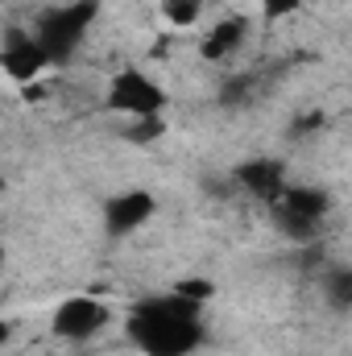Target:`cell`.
Wrapping results in <instances>:
<instances>
[{"label": "cell", "mask_w": 352, "mask_h": 356, "mask_svg": "<svg viewBox=\"0 0 352 356\" xmlns=\"http://www.w3.org/2000/svg\"><path fill=\"white\" fill-rule=\"evenodd\" d=\"M50 71V58L46 50L38 46L33 29H8L0 38V75L13 79V83H38L42 75Z\"/></svg>", "instance_id": "obj_7"}, {"label": "cell", "mask_w": 352, "mask_h": 356, "mask_svg": "<svg viewBox=\"0 0 352 356\" xmlns=\"http://www.w3.org/2000/svg\"><path fill=\"white\" fill-rule=\"evenodd\" d=\"M4 269H8V249L0 245V277H4Z\"/></svg>", "instance_id": "obj_14"}, {"label": "cell", "mask_w": 352, "mask_h": 356, "mask_svg": "<svg viewBox=\"0 0 352 356\" xmlns=\"http://www.w3.org/2000/svg\"><path fill=\"white\" fill-rule=\"evenodd\" d=\"M203 302H191L175 290L137 298L125 311V340L141 356H195L199 344L207 340L203 323Z\"/></svg>", "instance_id": "obj_1"}, {"label": "cell", "mask_w": 352, "mask_h": 356, "mask_svg": "<svg viewBox=\"0 0 352 356\" xmlns=\"http://www.w3.org/2000/svg\"><path fill=\"white\" fill-rule=\"evenodd\" d=\"M158 216V195L145 191V186H125L116 191L104 207H99V220H104V232L112 241H129L137 236L141 228H150Z\"/></svg>", "instance_id": "obj_6"}, {"label": "cell", "mask_w": 352, "mask_h": 356, "mask_svg": "<svg viewBox=\"0 0 352 356\" xmlns=\"http://www.w3.org/2000/svg\"><path fill=\"white\" fill-rule=\"evenodd\" d=\"M328 216H332V195L323 186H311V182H286L282 195L269 203L273 228L294 245H311L323 232Z\"/></svg>", "instance_id": "obj_3"}, {"label": "cell", "mask_w": 352, "mask_h": 356, "mask_svg": "<svg viewBox=\"0 0 352 356\" xmlns=\"http://www.w3.org/2000/svg\"><path fill=\"white\" fill-rule=\"evenodd\" d=\"M158 13H162L166 25H175V29H195V25L203 21V13H207V0H162Z\"/></svg>", "instance_id": "obj_10"}, {"label": "cell", "mask_w": 352, "mask_h": 356, "mask_svg": "<svg viewBox=\"0 0 352 356\" xmlns=\"http://www.w3.org/2000/svg\"><path fill=\"white\" fill-rule=\"evenodd\" d=\"M249 33H253V17L249 13H224L199 38V58L203 63H228V58H237L249 46Z\"/></svg>", "instance_id": "obj_8"}, {"label": "cell", "mask_w": 352, "mask_h": 356, "mask_svg": "<svg viewBox=\"0 0 352 356\" xmlns=\"http://www.w3.org/2000/svg\"><path fill=\"white\" fill-rule=\"evenodd\" d=\"M95 17H99V0H67V4H54V8H46L38 17L33 38L46 50L50 67H67L83 50Z\"/></svg>", "instance_id": "obj_2"}, {"label": "cell", "mask_w": 352, "mask_h": 356, "mask_svg": "<svg viewBox=\"0 0 352 356\" xmlns=\"http://www.w3.org/2000/svg\"><path fill=\"white\" fill-rule=\"evenodd\" d=\"M112 319H116V311L99 294H67L50 311V336L67 340V344H88L112 327Z\"/></svg>", "instance_id": "obj_5"}, {"label": "cell", "mask_w": 352, "mask_h": 356, "mask_svg": "<svg viewBox=\"0 0 352 356\" xmlns=\"http://www.w3.org/2000/svg\"><path fill=\"white\" fill-rule=\"evenodd\" d=\"M8 340H13V323H4V319H0V348H4Z\"/></svg>", "instance_id": "obj_13"}, {"label": "cell", "mask_w": 352, "mask_h": 356, "mask_svg": "<svg viewBox=\"0 0 352 356\" xmlns=\"http://www.w3.org/2000/svg\"><path fill=\"white\" fill-rule=\"evenodd\" d=\"M257 8H262L265 21H286L303 8V0H257Z\"/></svg>", "instance_id": "obj_12"}, {"label": "cell", "mask_w": 352, "mask_h": 356, "mask_svg": "<svg viewBox=\"0 0 352 356\" xmlns=\"http://www.w3.org/2000/svg\"><path fill=\"white\" fill-rule=\"evenodd\" d=\"M286 182H290V175H286V162L282 158H253V162H245L237 170V186L249 191L253 199H262L265 207L282 195Z\"/></svg>", "instance_id": "obj_9"}, {"label": "cell", "mask_w": 352, "mask_h": 356, "mask_svg": "<svg viewBox=\"0 0 352 356\" xmlns=\"http://www.w3.org/2000/svg\"><path fill=\"white\" fill-rule=\"evenodd\" d=\"M170 290L182 294V298H191V302H203V307L216 298V286H211V282H203V277H182V282H175Z\"/></svg>", "instance_id": "obj_11"}, {"label": "cell", "mask_w": 352, "mask_h": 356, "mask_svg": "<svg viewBox=\"0 0 352 356\" xmlns=\"http://www.w3.org/2000/svg\"><path fill=\"white\" fill-rule=\"evenodd\" d=\"M166 104H170V91L141 67H120L104 88V108L125 120H162Z\"/></svg>", "instance_id": "obj_4"}]
</instances>
